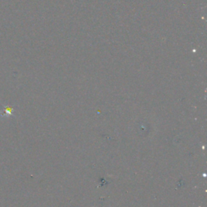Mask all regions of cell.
I'll use <instances>...</instances> for the list:
<instances>
[{
    "label": "cell",
    "instance_id": "1",
    "mask_svg": "<svg viewBox=\"0 0 207 207\" xmlns=\"http://www.w3.org/2000/svg\"><path fill=\"white\" fill-rule=\"evenodd\" d=\"M1 117H10L14 114V108L11 105H4L3 108L0 112Z\"/></svg>",
    "mask_w": 207,
    "mask_h": 207
}]
</instances>
